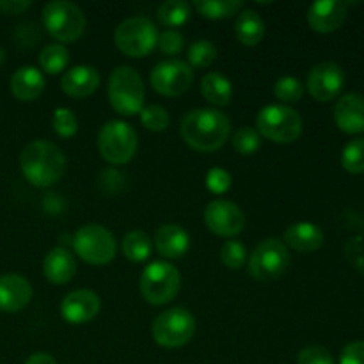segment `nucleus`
I'll use <instances>...</instances> for the list:
<instances>
[{"label":"nucleus","mask_w":364,"mask_h":364,"mask_svg":"<svg viewBox=\"0 0 364 364\" xmlns=\"http://www.w3.org/2000/svg\"><path fill=\"white\" fill-rule=\"evenodd\" d=\"M153 89L162 96H180L191 89L194 82V71L191 64L178 59L162 60L149 75Z\"/></svg>","instance_id":"f8f14e48"},{"label":"nucleus","mask_w":364,"mask_h":364,"mask_svg":"<svg viewBox=\"0 0 364 364\" xmlns=\"http://www.w3.org/2000/svg\"><path fill=\"white\" fill-rule=\"evenodd\" d=\"M196 11L201 16L210 20H220V18H230L240 11V0H198L194 2Z\"/></svg>","instance_id":"cd10ccee"},{"label":"nucleus","mask_w":364,"mask_h":364,"mask_svg":"<svg viewBox=\"0 0 364 364\" xmlns=\"http://www.w3.org/2000/svg\"><path fill=\"white\" fill-rule=\"evenodd\" d=\"M334 123L341 132L358 135L364 132V96L348 92L334 105Z\"/></svg>","instance_id":"f3484780"},{"label":"nucleus","mask_w":364,"mask_h":364,"mask_svg":"<svg viewBox=\"0 0 364 364\" xmlns=\"http://www.w3.org/2000/svg\"><path fill=\"white\" fill-rule=\"evenodd\" d=\"M4 60H6V50L0 46V64H4Z\"/></svg>","instance_id":"37998d69"},{"label":"nucleus","mask_w":364,"mask_h":364,"mask_svg":"<svg viewBox=\"0 0 364 364\" xmlns=\"http://www.w3.org/2000/svg\"><path fill=\"white\" fill-rule=\"evenodd\" d=\"M109 102L117 114L134 116L144 105V84L132 66H119L109 78Z\"/></svg>","instance_id":"7ed1b4c3"},{"label":"nucleus","mask_w":364,"mask_h":364,"mask_svg":"<svg viewBox=\"0 0 364 364\" xmlns=\"http://www.w3.org/2000/svg\"><path fill=\"white\" fill-rule=\"evenodd\" d=\"M123 255L130 262H146L151 255V238L144 231H130L123 238Z\"/></svg>","instance_id":"bb28decb"},{"label":"nucleus","mask_w":364,"mask_h":364,"mask_svg":"<svg viewBox=\"0 0 364 364\" xmlns=\"http://www.w3.org/2000/svg\"><path fill=\"white\" fill-rule=\"evenodd\" d=\"M348 4L341 0H318L308 9L309 27L320 34H329L338 31L347 20Z\"/></svg>","instance_id":"2eb2a0df"},{"label":"nucleus","mask_w":364,"mask_h":364,"mask_svg":"<svg viewBox=\"0 0 364 364\" xmlns=\"http://www.w3.org/2000/svg\"><path fill=\"white\" fill-rule=\"evenodd\" d=\"M73 247L89 265H107L116 258L117 244L114 235L100 224L82 226L73 237Z\"/></svg>","instance_id":"9b49d317"},{"label":"nucleus","mask_w":364,"mask_h":364,"mask_svg":"<svg viewBox=\"0 0 364 364\" xmlns=\"http://www.w3.org/2000/svg\"><path fill=\"white\" fill-rule=\"evenodd\" d=\"M284 244L299 252H313L323 245V231L313 223L291 224L284 231Z\"/></svg>","instance_id":"5701e85b"},{"label":"nucleus","mask_w":364,"mask_h":364,"mask_svg":"<svg viewBox=\"0 0 364 364\" xmlns=\"http://www.w3.org/2000/svg\"><path fill=\"white\" fill-rule=\"evenodd\" d=\"M11 92L21 102H32L45 91V77L34 66H21L11 77Z\"/></svg>","instance_id":"4be33fe9"},{"label":"nucleus","mask_w":364,"mask_h":364,"mask_svg":"<svg viewBox=\"0 0 364 364\" xmlns=\"http://www.w3.org/2000/svg\"><path fill=\"white\" fill-rule=\"evenodd\" d=\"M52 124H53V130H55V134L60 135V137H64V139L73 137L78 130L77 116H75L73 110L66 109V107H59V109L53 112Z\"/></svg>","instance_id":"473e14b6"},{"label":"nucleus","mask_w":364,"mask_h":364,"mask_svg":"<svg viewBox=\"0 0 364 364\" xmlns=\"http://www.w3.org/2000/svg\"><path fill=\"white\" fill-rule=\"evenodd\" d=\"M139 139L134 127L124 121H107L98 134V149L107 162L114 166L130 162L137 153Z\"/></svg>","instance_id":"0eeeda50"},{"label":"nucleus","mask_w":364,"mask_h":364,"mask_svg":"<svg viewBox=\"0 0 364 364\" xmlns=\"http://www.w3.org/2000/svg\"><path fill=\"white\" fill-rule=\"evenodd\" d=\"M201 95L205 96L206 102L213 103L217 107H224L231 102L233 96V85L224 75L206 73L201 80Z\"/></svg>","instance_id":"393cba45"},{"label":"nucleus","mask_w":364,"mask_h":364,"mask_svg":"<svg viewBox=\"0 0 364 364\" xmlns=\"http://www.w3.org/2000/svg\"><path fill=\"white\" fill-rule=\"evenodd\" d=\"M235 36L245 46H255L265 36V21L256 11H242L235 21Z\"/></svg>","instance_id":"b1692460"},{"label":"nucleus","mask_w":364,"mask_h":364,"mask_svg":"<svg viewBox=\"0 0 364 364\" xmlns=\"http://www.w3.org/2000/svg\"><path fill=\"white\" fill-rule=\"evenodd\" d=\"M156 16L166 27H180L191 16V4L185 0H167L156 11Z\"/></svg>","instance_id":"c85d7f7f"},{"label":"nucleus","mask_w":364,"mask_h":364,"mask_svg":"<svg viewBox=\"0 0 364 364\" xmlns=\"http://www.w3.org/2000/svg\"><path fill=\"white\" fill-rule=\"evenodd\" d=\"M116 46L128 57H146L159 41V31L151 20L144 16L127 18L114 32Z\"/></svg>","instance_id":"1a4fd4ad"},{"label":"nucleus","mask_w":364,"mask_h":364,"mask_svg":"<svg viewBox=\"0 0 364 364\" xmlns=\"http://www.w3.org/2000/svg\"><path fill=\"white\" fill-rule=\"evenodd\" d=\"M141 121L148 130L151 132H164L169 127V112L160 105H148L142 107Z\"/></svg>","instance_id":"f704fd0d"},{"label":"nucleus","mask_w":364,"mask_h":364,"mask_svg":"<svg viewBox=\"0 0 364 364\" xmlns=\"http://www.w3.org/2000/svg\"><path fill=\"white\" fill-rule=\"evenodd\" d=\"M32 287L18 274L0 276V311L18 313L31 302Z\"/></svg>","instance_id":"a211bd4d"},{"label":"nucleus","mask_w":364,"mask_h":364,"mask_svg":"<svg viewBox=\"0 0 364 364\" xmlns=\"http://www.w3.org/2000/svg\"><path fill=\"white\" fill-rule=\"evenodd\" d=\"M217 48L208 39H198L188 48V63L191 68H208L215 60Z\"/></svg>","instance_id":"7c9ffc66"},{"label":"nucleus","mask_w":364,"mask_h":364,"mask_svg":"<svg viewBox=\"0 0 364 364\" xmlns=\"http://www.w3.org/2000/svg\"><path fill=\"white\" fill-rule=\"evenodd\" d=\"M341 166L352 174L364 173V137L348 142L341 151Z\"/></svg>","instance_id":"c756f323"},{"label":"nucleus","mask_w":364,"mask_h":364,"mask_svg":"<svg viewBox=\"0 0 364 364\" xmlns=\"http://www.w3.org/2000/svg\"><path fill=\"white\" fill-rule=\"evenodd\" d=\"M43 25L53 39L63 43L77 41L85 31V14L77 4L53 0L43 7Z\"/></svg>","instance_id":"39448f33"},{"label":"nucleus","mask_w":364,"mask_h":364,"mask_svg":"<svg viewBox=\"0 0 364 364\" xmlns=\"http://www.w3.org/2000/svg\"><path fill=\"white\" fill-rule=\"evenodd\" d=\"M156 45H159V48L162 50L164 53H167V55H176V53H180L181 50H183L185 38L180 32L174 31V28H167L162 34H159Z\"/></svg>","instance_id":"4c0bfd02"},{"label":"nucleus","mask_w":364,"mask_h":364,"mask_svg":"<svg viewBox=\"0 0 364 364\" xmlns=\"http://www.w3.org/2000/svg\"><path fill=\"white\" fill-rule=\"evenodd\" d=\"M43 272L53 284H66L77 272V259L68 249L53 247L43 262Z\"/></svg>","instance_id":"412c9836"},{"label":"nucleus","mask_w":364,"mask_h":364,"mask_svg":"<svg viewBox=\"0 0 364 364\" xmlns=\"http://www.w3.org/2000/svg\"><path fill=\"white\" fill-rule=\"evenodd\" d=\"M100 73L92 66H75L66 71L60 80V87L71 98H87L98 89Z\"/></svg>","instance_id":"6ab92c4d"},{"label":"nucleus","mask_w":364,"mask_h":364,"mask_svg":"<svg viewBox=\"0 0 364 364\" xmlns=\"http://www.w3.org/2000/svg\"><path fill=\"white\" fill-rule=\"evenodd\" d=\"M25 364H57V361L52 355L46 354V352H36V354H32L31 358L25 361Z\"/></svg>","instance_id":"79ce46f5"},{"label":"nucleus","mask_w":364,"mask_h":364,"mask_svg":"<svg viewBox=\"0 0 364 364\" xmlns=\"http://www.w3.org/2000/svg\"><path fill=\"white\" fill-rule=\"evenodd\" d=\"M259 144H262V135L256 132V128L244 127L233 135V148L240 155H252L258 151Z\"/></svg>","instance_id":"72a5a7b5"},{"label":"nucleus","mask_w":364,"mask_h":364,"mask_svg":"<svg viewBox=\"0 0 364 364\" xmlns=\"http://www.w3.org/2000/svg\"><path fill=\"white\" fill-rule=\"evenodd\" d=\"M297 364H334V358L323 347H306L299 352Z\"/></svg>","instance_id":"58836bf2"},{"label":"nucleus","mask_w":364,"mask_h":364,"mask_svg":"<svg viewBox=\"0 0 364 364\" xmlns=\"http://www.w3.org/2000/svg\"><path fill=\"white\" fill-rule=\"evenodd\" d=\"M220 262L231 270H237L240 267H244V263L247 262V251H245L244 245L237 240H228L224 242L223 249H220Z\"/></svg>","instance_id":"c9c22d12"},{"label":"nucleus","mask_w":364,"mask_h":364,"mask_svg":"<svg viewBox=\"0 0 364 364\" xmlns=\"http://www.w3.org/2000/svg\"><path fill=\"white\" fill-rule=\"evenodd\" d=\"M256 132L279 144L295 142L302 134V117L288 105H267L256 116Z\"/></svg>","instance_id":"20e7f679"},{"label":"nucleus","mask_w":364,"mask_h":364,"mask_svg":"<svg viewBox=\"0 0 364 364\" xmlns=\"http://www.w3.org/2000/svg\"><path fill=\"white\" fill-rule=\"evenodd\" d=\"M20 167L28 183L45 188L63 178L66 171V159L59 146L39 139L25 146L20 155Z\"/></svg>","instance_id":"f03ea898"},{"label":"nucleus","mask_w":364,"mask_h":364,"mask_svg":"<svg viewBox=\"0 0 364 364\" xmlns=\"http://www.w3.org/2000/svg\"><path fill=\"white\" fill-rule=\"evenodd\" d=\"M290 262L287 244L279 238H267L249 256V274L259 283H270L284 276Z\"/></svg>","instance_id":"6e6552de"},{"label":"nucleus","mask_w":364,"mask_h":364,"mask_svg":"<svg viewBox=\"0 0 364 364\" xmlns=\"http://www.w3.org/2000/svg\"><path fill=\"white\" fill-rule=\"evenodd\" d=\"M188 245H191V238H188V233L181 226L166 224V226H160L156 230L155 247L164 258H183L185 252L188 251Z\"/></svg>","instance_id":"aec40b11"},{"label":"nucleus","mask_w":364,"mask_h":364,"mask_svg":"<svg viewBox=\"0 0 364 364\" xmlns=\"http://www.w3.org/2000/svg\"><path fill=\"white\" fill-rule=\"evenodd\" d=\"M153 340L166 348H180L196 334V318L185 308H173L160 313L151 326Z\"/></svg>","instance_id":"9d476101"},{"label":"nucleus","mask_w":364,"mask_h":364,"mask_svg":"<svg viewBox=\"0 0 364 364\" xmlns=\"http://www.w3.org/2000/svg\"><path fill=\"white\" fill-rule=\"evenodd\" d=\"M32 6L31 0H0V13L21 14Z\"/></svg>","instance_id":"a19ab883"},{"label":"nucleus","mask_w":364,"mask_h":364,"mask_svg":"<svg viewBox=\"0 0 364 364\" xmlns=\"http://www.w3.org/2000/svg\"><path fill=\"white\" fill-rule=\"evenodd\" d=\"M180 134L198 151H215L231 134V121L215 109H194L181 119Z\"/></svg>","instance_id":"f257e3e1"},{"label":"nucleus","mask_w":364,"mask_h":364,"mask_svg":"<svg viewBox=\"0 0 364 364\" xmlns=\"http://www.w3.org/2000/svg\"><path fill=\"white\" fill-rule=\"evenodd\" d=\"M308 91L318 102H331L341 92L345 85L343 68L333 60H326L311 68L308 75Z\"/></svg>","instance_id":"4468645a"},{"label":"nucleus","mask_w":364,"mask_h":364,"mask_svg":"<svg viewBox=\"0 0 364 364\" xmlns=\"http://www.w3.org/2000/svg\"><path fill=\"white\" fill-rule=\"evenodd\" d=\"M205 224L212 233L219 237H235L242 233L245 226V215L242 208L228 199H215L205 208Z\"/></svg>","instance_id":"ddd939ff"},{"label":"nucleus","mask_w":364,"mask_h":364,"mask_svg":"<svg viewBox=\"0 0 364 364\" xmlns=\"http://www.w3.org/2000/svg\"><path fill=\"white\" fill-rule=\"evenodd\" d=\"M98 311L100 297L91 290H73L64 297L60 304V315L73 326L91 322Z\"/></svg>","instance_id":"dca6fc26"},{"label":"nucleus","mask_w":364,"mask_h":364,"mask_svg":"<svg viewBox=\"0 0 364 364\" xmlns=\"http://www.w3.org/2000/svg\"><path fill=\"white\" fill-rule=\"evenodd\" d=\"M181 277L180 272L169 262H153L142 272L139 288L149 304L164 306L174 301L180 291Z\"/></svg>","instance_id":"423d86ee"},{"label":"nucleus","mask_w":364,"mask_h":364,"mask_svg":"<svg viewBox=\"0 0 364 364\" xmlns=\"http://www.w3.org/2000/svg\"><path fill=\"white\" fill-rule=\"evenodd\" d=\"M231 187V174L223 167H212L206 174V188L213 194H224Z\"/></svg>","instance_id":"e433bc0d"},{"label":"nucleus","mask_w":364,"mask_h":364,"mask_svg":"<svg viewBox=\"0 0 364 364\" xmlns=\"http://www.w3.org/2000/svg\"><path fill=\"white\" fill-rule=\"evenodd\" d=\"M340 364H364V340L348 343L341 350Z\"/></svg>","instance_id":"ea45409f"},{"label":"nucleus","mask_w":364,"mask_h":364,"mask_svg":"<svg viewBox=\"0 0 364 364\" xmlns=\"http://www.w3.org/2000/svg\"><path fill=\"white\" fill-rule=\"evenodd\" d=\"M70 63V52L64 45L60 43H52V45H46L45 48L39 53V66L43 71L50 75H55L64 71V68Z\"/></svg>","instance_id":"a878e982"},{"label":"nucleus","mask_w":364,"mask_h":364,"mask_svg":"<svg viewBox=\"0 0 364 364\" xmlns=\"http://www.w3.org/2000/svg\"><path fill=\"white\" fill-rule=\"evenodd\" d=\"M274 95L283 103L299 102L302 98V95H304V85H302V82L299 78L283 77L274 85Z\"/></svg>","instance_id":"2f4dec72"}]
</instances>
